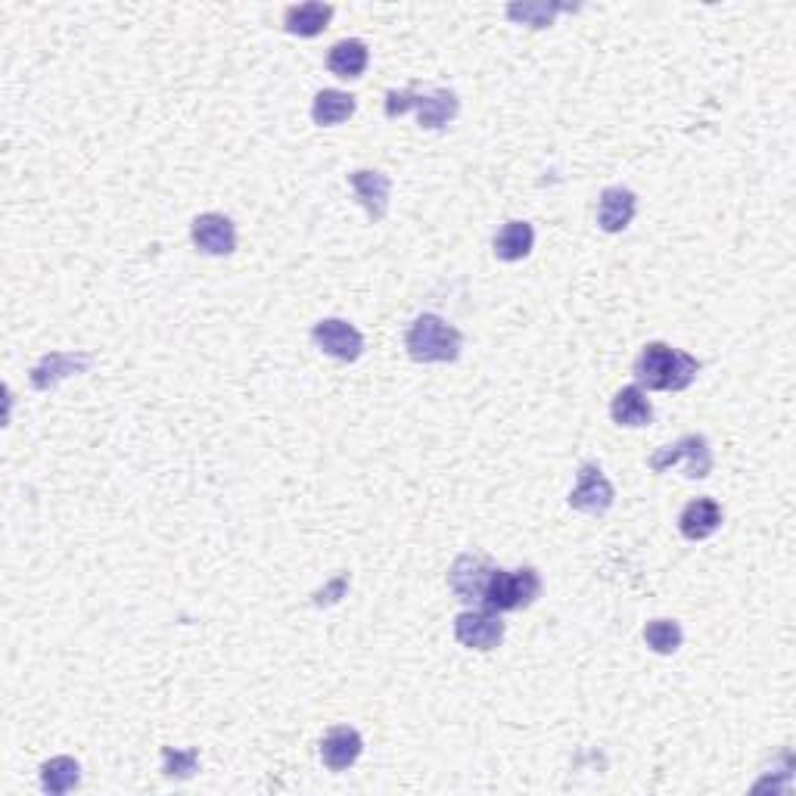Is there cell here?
Listing matches in <instances>:
<instances>
[{
    "instance_id": "6da1fadb",
    "label": "cell",
    "mask_w": 796,
    "mask_h": 796,
    "mask_svg": "<svg viewBox=\"0 0 796 796\" xmlns=\"http://www.w3.org/2000/svg\"><path fill=\"white\" fill-rule=\"evenodd\" d=\"M701 374V361L666 343H647L635 361V380L641 390L682 392Z\"/></svg>"
},
{
    "instance_id": "7a4b0ae2",
    "label": "cell",
    "mask_w": 796,
    "mask_h": 796,
    "mask_svg": "<svg viewBox=\"0 0 796 796\" xmlns=\"http://www.w3.org/2000/svg\"><path fill=\"white\" fill-rule=\"evenodd\" d=\"M407 355L421 364H452L461 359L464 333L439 314H421L405 336Z\"/></svg>"
},
{
    "instance_id": "3957f363",
    "label": "cell",
    "mask_w": 796,
    "mask_h": 796,
    "mask_svg": "<svg viewBox=\"0 0 796 796\" xmlns=\"http://www.w3.org/2000/svg\"><path fill=\"white\" fill-rule=\"evenodd\" d=\"M405 112H417L421 128L439 131L457 119L461 100L454 91H433V94H417V91H390L386 94V119H402Z\"/></svg>"
},
{
    "instance_id": "277c9868",
    "label": "cell",
    "mask_w": 796,
    "mask_h": 796,
    "mask_svg": "<svg viewBox=\"0 0 796 796\" xmlns=\"http://www.w3.org/2000/svg\"><path fill=\"white\" fill-rule=\"evenodd\" d=\"M542 594V576L523 566V570H495L485 588V609L495 613H514V609H526L538 601Z\"/></svg>"
},
{
    "instance_id": "5b68a950",
    "label": "cell",
    "mask_w": 796,
    "mask_h": 796,
    "mask_svg": "<svg viewBox=\"0 0 796 796\" xmlns=\"http://www.w3.org/2000/svg\"><path fill=\"white\" fill-rule=\"evenodd\" d=\"M675 464H685L687 480H706L713 473V449H709V439L701 433H691L682 436L675 445H666L656 454H651L647 467L654 473H666Z\"/></svg>"
},
{
    "instance_id": "8992f818",
    "label": "cell",
    "mask_w": 796,
    "mask_h": 796,
    "mask_svg": "<svg viewBox=\"0 0 796 796\" xmlns=\"http://www.w3.org/2000/svg\"><path fill=\"white\" fill-rule=\"evenodd\" d=\"M613 501H616V492H613V483L604 476V470L597 464H582L576 488L570 492V507L578 514L604 516L613 507Z\"/></svg>"
},
{
    "instance_id": "52a82bcc",
    "label": "cell",
    "mask_w": 796,
    "mask_h": 796,
    "mask_svg": "<svg viewBox=\"0 0 796 796\" xmlns=\"http://www.w3.org/2000/svg\"><path fill=\"white\" fill-rule=\"evenodd\" d=\"M495 570H498V566H492L488 557H480V554H461V557L454 561L452 573H449V585H452V592L457 594V601L483 607L485 588H488V578H492Z\"/></svg>"
},
{
    "instance_id": "ba28073f",
    "label": "cell",
    "mask_w": 796,
    "mask_h": 796,
    "mask_svg": "<svg viewBox=\"0 0 796 796\" xmlns=\"http://www.w3.org/2000/svg\"><path fill=\"white\" fill-rule=\"evenodd\" d=\"M312 336L318 349H321L324 355H330V359L352 364V361H359L361 355H364V336H361V330L352 328L343 318H324V321H318Z\"/></svg>"
},
{
    "instance_id": "9c48e42d",
    "label": "cell",
    "mask_w": 796,
    "mask_h": 796,
    "mask_svg": "<svg viewBox=\"0 0 796 796\" xmlns=\"http://www.w3.org/2000/svg\"><path fill=\"white\" fill-rule=\"evenodd\" d=\"M454 638L470 651H495L504 641V623L495 609H467L454 619Z\"/></svg>"
},
{
    "instance_id": "30bf717a",
    "label": "cell",
    "mask_w": 796,
    "mask_h": 796,
    "mask_svg": "<svg viewBox=\"0 0 796 796\" xmlns=\"http://www.w3.org/2000/svg\"><path fill=\"white\" fill-rule=\"evenodd\" d=\"M91 364H94V355L88 352H50L32 367V386L38 392H48L72 374L91 371Z\"/></svg>"
},
{
    "instance_id": "8fae6325",
    "label": "cell",
    "mask_w": 796,
    "mask_h": 796,
    "mask_svg": "<svg viewBox=\"0 0 796 796\" xmlns=\"http://www.w3.org/2000/svg\"><path fill=\"white\" fill-rule=\"evenodd\" d=\"M190 240L205 255H231L236 250L234 221L228 215H219V212H205L200 219H193Z\"/></svg>"
},
{
    "instance_id": "7c38bea8",
    "label": "cell",
    "mask_w": 796,
    "mask_h": 796,
    "mask_svg": "<svg viewBox=\"0 0 796 796\" xmlns=\"http://www.w3.org/2000/svg\"><path fill=\"white\" fill-rule=\"evenodd\" d=\"M638 212V197L628 188H607L597 203V228L604 234H623Z\"/></svg>"
},
{
    "instance_id": "4fadbf2b",
    "label": "cell",
    "mask_w": 796,
    "mask_h": 796,
    "mask_svg": "<svg viewBox=\"0 0 796 796\" xmlns=\"http://www.w3.org/2000/svg\"><path fill=\"white\" fill-rule=\"evenodd\" d=\"M349 184L355 190L359 203L367 209L371 221L386 219V212H390V190H392V181L386 174L361 169V172L349 174Z\"/></svg>"
},
{
    "instance_id": "5bb4252c",
    "label": "cell",
    "mask_w": 796,
    "mask_h": 796,
    "mask_svg": "<svg viewBox=\"0 0 796 796\" xmlns=\"http://www.w3.org/2000/svg\"><path fill=\"white\" fill-rule=\"evenodd\" d=\"M361 749H364L361 734L355 728H349V725H336L321 740V759H324L330 772H345V768H352V765L359 763Z\"/></svg>"
},
{
    "instance_id": "9a60e30c",
    "label": "cell",
    "mask_w": 796,
    "mask_h": 796,
    "mask_svg": "<svg viewBox=\"0 0 796 796\" xmlns=\"http://www.w3.org/2000/svg\"><path fill=\"white\" fill-rule=\"evenodd\" d=\"M678 530L687 542H706L722 530V504L713 498H694L678 516Z\"/></svg>"
},
{
    "instance_id": "2e32d148",
    "label": "cell",
    "mask_w": 796,
    "mask_h": 796,
    "mask_svg": "<svg viewBox=\"0 0 796 796\" xmlns=\"http://www.w3.org/2000/svg\"><path fill=\"white\" fill-rule=\"evenodd\" d=\"M333 19V7L321 3V0H309V3H296V7H286L283 13V29L296 38H318L324 32Z\"/></svg>"
},
{
    "instance_id": "e0dca14e",
    "label": "cell",
    "mask_w": 796,
    "mask_h": 796,
    "mask_svg": "<svg viewBox=\"0 0 796 796\" xmlns=\"http://www.w3.org/2000/svg\"><path fill=\"white\" fill-rule=\"evenodd\" d=\"M609 417L613 423H619V426H647V423L654 421V405H651V399L644 395L641 386H625L613 395V405H609Z\"/></svg>"
},
{
    "instance_id": "ac0fdd59",
    "label": "cell",
    "mask_w": 796,
    "mask_h": 796,
    "mask_svg": "<svg viewBox=\"0 0 796 796\" xmlns=\"http://www.w3.org/2000/svg\"><path fill=\"white\" fill-rule=\"evenodd\" d=\"M367 63H371V53H367V44L359 38L336 41L328 53V69L336 79H361Z\"/></svg>"
},
{
    "instance_id": "d6986e66",
    "label": "cell",
    "mask_w": 796,
    "mask_h": 796,
    "mask_svg": "<svg viewBox=\"0 0 796 796\" xmlns=\"http://www.w3.org/2000/svg\"><path fill=\"white\" fill-rule=\"evenodd\" d=\"M495 255L501 262H523L535 246V231L530 221H507L495 234Z\"/></svg>"
},
{
    "instance_id": "ffe728a7",
    "label": "cell",
    "mask_w": 796,
    "mask_h": 796,
    "mask_svg": "<svg viewBox=\"0 0 796 796\" xmlns=\"http://www.w3.org/2000/svg\"><path fill=\"white\" fill-rule=\"evenodd\" d=\"M355 115V97L345 94V91H321V94L314 97L312 103V119L314 125L321 128H333L345 122V119H352Z\"/></svg>"
},
{
    "instance_id": "44dd1931",
    "label": "cell",
    "mask_w": 796,
    "mask_h": 796,
    "mask_svg": "<svg viewBox=\"0 0 796 796\" xmlns=\"http://www.w3.org/2000/svg\"><path fill=\"white\" fill-rule=\"evenodd\" d=\"M81 780V765L72 756H53L41 765V787L53 796H63L75 790Z\"/></svg>"
},
{
    "instance_id": "7402d4cb",
    "label": "cell",
    "mask_w": 796,
    "mask_h": 796,
    "mask_svg": "<svg viewBox=\"0 0 796 796\" xmlns=\"http://www.w3.org/2000/svg\"><path fill=\"white\" fill-rule=\"evenodd\" d=\"M570 10H576V7H570V3H511L507 7V19L516 22V26H530V29H547V26H554V19L561 17V13H570Z\"/></svg>"
},
{
    "instance_id": "603a6c76",
    "label": "cell",
    "mask_w": 796,
    "mask_h": 796,
    "mask_svg": "<svg viewBox=\"0 0 796 796\" xmlns=\"http://www.w3.org/2000/svg\"><path fill=\"white\" fill-rule=\"evenodd\" d=\"M644 641H647V647L654 654L672 656L682 647L685 632H682V625L675 623V619H654V623L644 625Z\"/></svg>"
},
{
    "instance_id": "cb8c5ba5",
    "label": "cell",
    "mask_w": 796,
    "mask_h": 796,
    "mask_svg": "<svg viewBox=\"0 0 796 796\" xmlns=\"http://www.w3.org/2000/svg\"><path fill=\"white\" fill-rule=\"evenodd\" d=\"M162 763H165V775L169 778H190L200 765V753L197 749H162Z\"/></svg>"
}]
</instances>
